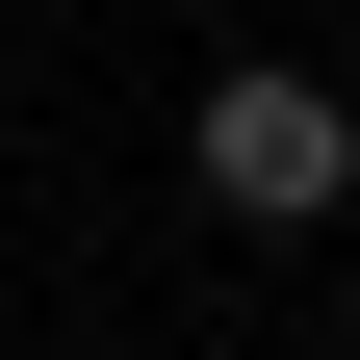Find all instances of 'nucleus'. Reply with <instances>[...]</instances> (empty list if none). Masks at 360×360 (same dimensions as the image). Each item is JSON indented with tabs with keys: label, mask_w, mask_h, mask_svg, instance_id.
<instances>
[{
	"label": "nucleus",
	"mask_w": 360,
	"mask_h": 360,
	"mask_svg": "<svg viewBox=\"0 0 360 360\" xmlns=\"http://www.w3.org/2000/svg\"><path fill=\"white\" fill-rule=\"evenodd\" d=\"M180 180H206L232 232H335V206H360V103L309 52H232L206 103H180Z\"/></svg>",
	"instance_id": "nucleus-1"
}]
</instances>
